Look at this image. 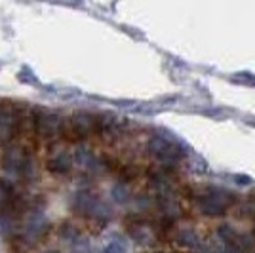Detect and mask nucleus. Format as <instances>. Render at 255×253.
<instances>
[{
    "mask_svg": "<svg viewBox=\"0 0 255 253\" xmlns=\"http://www.w3.org/2000/svg\"><path fill=\"white\" fill-rule=\"evenodd\" d=\"M96 131H99V118L88 115V113H78V115L71 116L69 120H63L61 133L71 141H80Z\"/></svg>",
    "mask_w": 255,
    "mask_h": 253,
    "instance_id": "nucleus-1",
    "label": "nucleus"
},
{
    "mask_svg": "<svg viewBox=\"0 0 255 253\" xmlns=\"http://www.w3.org/2000/svg\"><path fill=\"white\" fill-rule=\"evenodd\" d=\"M63 131V118L55 113H38L36 118V126H34V133L42 139H55L61 135Z\"/></svg>",
    "mask_w": 255,
    "mask_h": 253,
    "instance_id": "nucleus-2",
    "label": "nucleus"
},
{
    "mask_svg": "<svg viewBox=\"0 0 255 253\" xmlns=\"http://www.w3.org/2000/svg\"><path fill=\"white\" fill-rule=\"evenodd\" d=\"M149 150L150 154H154L158 160L162 162H175L177 158H181V148L177 145H173L170 139H164V137H152L149 143Z\"/></svg>",
    "mask_w": 255,
    "mask_h": 253,
    "instance_id": "nucleus-3",
    "label": "nucleus"
},
{
    "mask_svg": "<svg viewBox=\"0 0 255 253\" xmlns=\"http://www.w3.org/2000/svg\"><path fill=\"white\" fill-rule=\"evenodd\" d=\"M29 164H31L29 156H27V152L21 147L8 148L4 152V156H2V166L10 173H19L21 175V173H25L29 169Z\"/></svg>",
    "mask_w": 255,
    "mask_h": 253,
    "instance_id": "nucleus-4",
    "label": "nucleus"
},
{
    "mask_svg": "<svg viewBox=\"0 0 255 253\" xmlns=\"http://www.w3.org/2000/svg\"><path fill=\"white\" fill-rule=\"evenodd\" d=\"M231 194L221 192V190H213L208 196H204V200L200 202V208L206 215H221L229 206H231Z\"/></svg>",
    "mask_w": 255,
    "mask_h": 253,
    "instance_id": "nucleus-5",
    "label": "nucleus"
},
{
    "mask_svg": "<svg viewBox=\"0 0 255 253\" xmlns=\"http://www.w3.org/2000/svg\"><path fill=\"white\" fill-rule=\"evenodd\" d=\"M17 133V107H0V141H10Z\"/></svg>",
    "mask_w": 255,
    "mask_h": 253,
    "instance_id": "nucleus-6",
    "label": "nucleus"
},
{
    "mask_svg": "<svg viewBox=\"0 0 255 253\" xmlns=\"http://www.w3.org/2000/svg\"><path fill=\"white\" fill-rule=\"evenodd\" d=\"M73 168V156L67 150H53L48 156V169L52 173H67Z\"/></svg>",
    "mask_w": 255,
    "mask_h": 253,
    "instance_id": "nucleus-7",
    "label": "nucleus"
},
{
    "mask_svg": "<svg viewBox=\"0 0 255 253\" xmlns=\"http://www.w3.org/2000/svg\"><path fill=\"white\" fill-rule=\"evenodd\" d=\"M126 252V244L122 240H111V242L105 246V253H124Z\"/></svg>",
    "mask_w": 255,
    "mask_h": 253,
    "instance_id": "nucleus-8",
    "label": "nucleus"
},
{
    "mask_svg": "<svg viewBox=\"0 0 255 253\" xmlns=\"http://www.w3.org/2000/svg\"><path fill=\"white\" fill-rule=\"evenodd\" d=\"M181 242L185 244V246H196V244H198V238H196V234L192 231H185L181 234Z\"/></svg>",
    "mask_w": 255,
    "mask_h": 253,
    "instance_id": "nucleus-9",
    "label": "nucleus"
}]
</instances>
